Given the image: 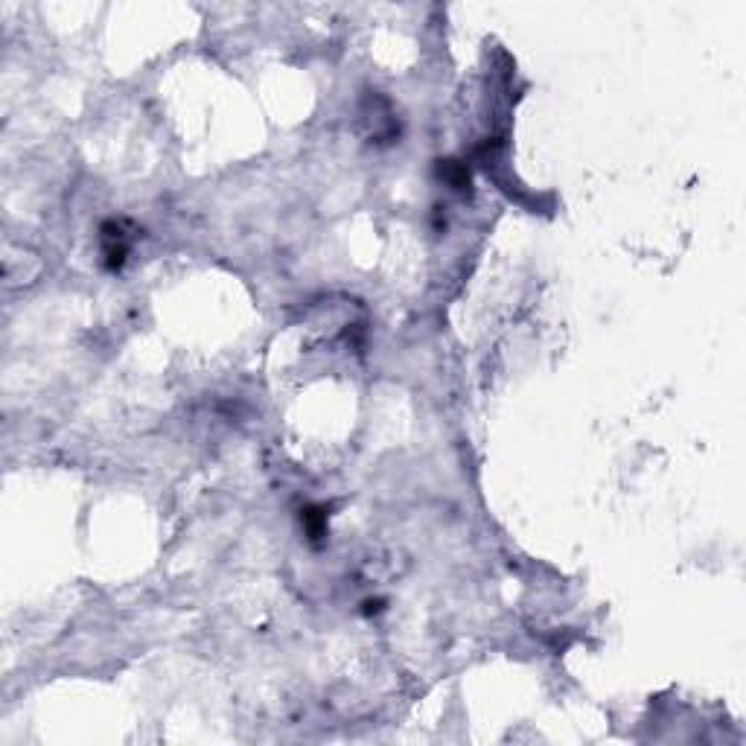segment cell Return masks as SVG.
I'll return each mask as SVG.
<instances>
[{"instance_id": "obj_1", "label": "cell", "mask_w": 746, "mask_h": 746, "mask_svg": "<svg viewBox=\"0 0 746 746\" xmlns=\"http://www.w3.org/2000/svg\"><path fill=\"white\" fill-rule=\"evenodd\" d=\"M303 525H306L309 540H321L324 531H327V513H324V508H306L303 511Z\"/></svg>"}]
</instances>
